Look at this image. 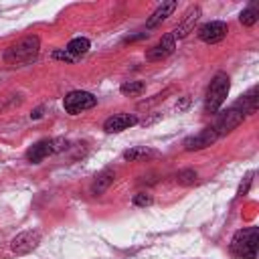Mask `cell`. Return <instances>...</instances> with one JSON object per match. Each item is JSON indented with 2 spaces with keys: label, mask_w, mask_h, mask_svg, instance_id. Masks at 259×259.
Here are the masks:
<instances>
[{
  "label": "cell",
  "mask_w": 259,
  "mask_h": 259,
  "mask_svg": "<svg viewBox=\"0 0 259 259\" xmlns=\"http://www.w3.org/2000/svg\"><path fill=\"white\" fill-rule=\"evenodd\" d=\"M257 245H259V231L257 227L241 229L231 239V253L241 259H255L257 257Z\"/></svg>",
  "instance_id": "1"
},
{
  "label": "cell",
  "mask_w": 259,
  "mask_h": 259,
  "mask_svg": "<svg viewBox=\"0 0 259 259\" xmlns=\"http://www.w3.org/2000/svg\"><path fill=\"white\" fill-rule=\"evenodd\" d=\"M38 49H40V38L34 34H28V36L20 38L18 42H14L6 51L4 59L8 65H24V63H30L38 55Z\"/></svg>",
  "instance_id": "2"
},
{
  "label": "cell",
  "mask_w": 259,
  "mask_h": 259,
  "mask_svg": "<svg viewBox=\"0 0 259 259\" xmlns=\"http://www.w3.org/2000/svg\"><path fill=\"white\" fill-rule=\"evenodd\" d=\"M229 89H231V79L227 73H217L206 89V99H204V109L208 113H214L219 111V107L225 103L227 95H229Z\"/></svg>",
  "instance_id": "3"
},
{
  "label": "cell",
  "mask_w": 259,
  "mask_h": 259,
  "mask_svg": "<svg viewBox=\"0 0 259 259\" xmlns=\"http://www.w3.org/2000/svg\"><path fill=\"white\" fill-rule=\"evenodd\" d=\"M95 105H97V97L91 95L89 91H71L63 99V107L71 115H77V113H81L85 109H91Z\"/></svg>",
  "instance_id": "4"
},
{
  "label": "cell",
  "mask_w": 259,
  "mask_h": 259,
  "mask_svg": "<svg viewBox=\"0 0 259 259\" xmlns=\"http://www.w3.org/2000/svg\"><path fill=\"white\" fill-rule=\"evenodd\" d=\"M63 148H67V144H65L63 140H40V142H36V144H32V146L28 148L26 160L32 162V164H38V162H42L47 156H51V154H55V152H59V150H63Z\"/></svg>",
  "instance_id": "5"
},
{
  "label": "cell",
  "mask_w": 259,
  "mask_h": 259,
  "mask_svg": "<svg viewBox=\"0 0 259 259\" xmlns=\"http://www.w3.org/2000/svg\"><path fill=\"white\" fill-rule=\"evenodd\" d=\"M243 119H245V113H243L237 105H233V107H229L227 111H223V113L217 117L212 130L217 132V136H225V134L233 132L237 125H241Z\"/></svg>",
  "instance_id": "6"
},
{
  "label": "cell",
  "mask_w": 259,
  "mask_h": 259,
  "mask_svg": "<svg viewBox=\"0 0 259 259\" xmlns=\"http://www.w3.org/2000/svg\"><path fill=\"white\" fill-rule=\"evenodd\" d=\"M40 243V231H22L20 235H16L10 243V249L16 253V255H26L30 251H34Z\"/></svg>",
  "instance_id": "7"
},
{
  "label": "cell",
  "mask_w": 259,
  "mask_h": 259,
  "mask_svg": "<svg viewBox=\"0 0 259 259\" xmlns=\"http://www.w3.org/2000/svg\"><path fill=\"white\" fill-rule=\"evenodd\" d=\"M227 36V24L223 20H212V22H206L198 28V38L212 45V42H219Z\"/></svg>",
  "instance_id": "8"
},
{
  "label": "cell",
  "mask_w": 259,
  "mask_h": 259,
  "mask_svg": "<svg viewBox=\"0 0 259 259\" xmlns=\"http://www.w3.org/2000/svg\"><path fill=\"white\" fill-rule=\"evenodd\" d=\"M174 49H176V38H174L172 34H164L152 49H148L146 59H148V61H162V59H166L168 55H172Z\"/></svg>",
  "instance_id": "9"
},
{
  "label": "cell",
  "mask_w": 259,
  "mask_h": 259,
  "mask_svg": "<svg viewBox=\"0 0 259 259\" xmlns=\"http://www.w3.org/2000/svg\"><path fill=\"white\" fill-rule=\"evenodd\" d=\"M217 138H219V136H217V132H214L212 127H206V130L198 132L196 136L186 138V140H184V150H188V152H192V150H202V148L210 146Z\"/></svg>",
  "instance_id": "10"
},
{
  "label": "cell",
  "mask_w": 259,
  "mask_h": 259,
  "mask_svg": "<svg viewBox=\"0 0 259 259\" xmlns=\"http://www.w3.org/2000/svg\"><path fill=\"white\" fill-rule=\"evenodd\" d=\"M198 18H200V6H190V8L186 10L182 22L174 28L172 36H174V38H184L188 32H192V28H194V24H196Z\"/></svg>",
  "instance_id": "11"
},
{
  "label": "cell",
  "mask_w": 259,
  "mask_h": 259,
  "mask_svg": "<svg viewBox=\"0 0 259 259\" xmlns=\"http://www.w3.org/2000/svg\"><path fill=\"white\" fill-rule=\"evenodd\" d=\"M136 123H138V117H136V115H130V113H117V115H111L109 119H105L103 130L109 132V134H113V132H123V130L132 127V125H136Z\"/></svg>",
  "instance_id": "12"
},
{
  "label": "cell",
  "mask_w": 259,
  "mask_h": 259,
  "mask_svg": "<svg viewBox=\"0 0 259 259\" xmlns=\"http://www.w3.org/2000/svg\"><path fill=\"white\" fill-rule=\"evenodd\" d=\"M176 6H178V4H176L174 0L162 2V4H160V6H158L154 12H152V16L148 18L146 26H148V28H154V26H158L160 22H164V20H166V18H168V16H170L174 10H176Z\"/></svg>",
  "instance_id": "13"
},
{
  "label": "cell",
  "mask_w": 259,
  "mask_h": 259,
  "mask_svg": "<svg viewBox=\"0 0 259 259\" xmlns=\"http://www.w3.org/2000/svg\"><path fill=\"white\" fill-rule=\"evenodd\" d=\"M113 180H115V170H113V168H105V170H101V172L95 176L93 184H91V192H93V194H101V192H105V190L113 184Z\"/></svg>",
  "instance_id": "14"
},
{
  "label": "cell",
  "mask_w": 259,
  "mask_h": 259,
  "mask_svg": "<svg viewBox=\"0 0 259 259\" xmlns=\"http://www.w3.org/2000/svg\"><path fill=\"white\" fill-rule=\"evenodd\" d=\"M235 105H237L245 115L255 113V109H257V87H251V89L243 95V99H239Z\"/></svg>",
  "instance_id": "15"
},
{
  "label": "cell",
  "mask_w": 259,
  "mask_h": 259,
  "mask_svg": "<svg viewBox=\"0 0 259 259\" xmlns=\"http://www.w3.org/2000/svg\"><path fill=\"white\" fill-rule=\"evenodd\" d=\"M65 51L69 55H73V57H81V55H85L89 51V40L85 36H75V38L69 40V45H67Z\"/></svg>",
  "instance_id": "16"
},
{
  "label": "cell",
  "mask_w": 259,
  "mask_h": 259,
  "mask_svg": "<svg viewBox=\"0 0 259 259\" xmlns=\"http://www.w3.org/2000/svg\"><path fill=\"white\" fill-rule=\"evenodd\" d=\"M239 20H241L243 26H253V24L259 20V10H257V6L251 4L249 8H245V10L239 14Z\"/></svg>",
  "instance_id": "17"
},
{
  "label": "cell",
  "mask_w": 259,
  "mask_h": 259,
  "mask_svg": "<svg viewBox=\"0 0 259 259\" xmlns=\"http://www.w3.org/2000/svg\"><path fill=\"white\" fill-rule=\"evenodd\" d=\"M144 89H146V83H144V81H125V83H121V87H119V91H121L123 95H140Z\"/></svg>",
  "instance_id": "18"
},
{
  "label": "cell",
  "mask_w": 259,
  "mask_h": 259,
  "mask_svg": "<svg viewBox=\"0 0 259 259\" xmlns=\"http://www.w3.org/2000/svg\"><path fill=\"white\" fill-rule=\"evenodd\" d=\"M154 154H156V152L150 150V148H132V150H127V152L123 154V158L130 160V162H138V160L148 158V156H154Z\"/></svg>",
  "instance_id": "19"
},
{
  "label": "cell",
  "mask_w": 259,
  "mask_h": 259,
  "mask_svg": "<svg viewBox=\"0 0 259 259\" xmlns=\"http://www.w3.org/2000/svg\"><path fill=\"white\" fill-rule=\"evenodd\" d=\"M196 178H198V174H196V170H192V168H184V170L176 172V182H178V184H194Z\"/></svg>",
  "instance_id": "20"
},
{
  "label": "cell",
  "mask_w": 259,
  "mask_h": 259,
  "mask_svg": "<svg viewBox=\"0 0 259 259\" xmlns=\"http://www.w3.org/2000/svg\"><path fill=\"white\" fill-rule=\"evenodd\" d=\"M251 182H253V172H247V176H245V178H243V182L239 184V190H237V194H239V196L247 194V192H249V186H251Z\"/></svg>",
  "instance_id": "21"
},
{
  "label": "cell",
  "mask_w": 259,
  "mask_h": 259,
  "mask_svg": "<svg viewBox=\"0 0 259 259\" xmlns=\"http://www.w3.org/2000/svg\"><path fill=\"white\" fill-rule=\"evenodd\" d=\"M134 204L136 206H150L152 204V196L146 194V192H140V194L134 196Z\"/></svg>",
  "instance_id": "22"
},
{
  "label": "cell",
  "mask_w": 259,
  "mask_h": 259,
  "mask_svg": "<svg viewBox=\"0 0 259 259\" xmlns=\"http://www.w3.org/2000/svg\"><path fill=\"white\" fill-rule=\"evenodd\" d=\"M55 59H63V61H75L77 57L69 55L67 51H55Z\"/></svg>",
  "instance_id": "23"
},
{
  "label": "cell",
  "mask_w": 259,
  "mask_h": 259,
  "mask_svg": "<svg viewBox=\"0 0 259 259\" xmlns=\"http://www.w3.org/2000/svg\"><path fill=\"white\" fill-rule=\"evenodd\" d=\"M40 115H42V107H38V109H34V111L30 113V117H32V119H38Z\"/></svg>",
  "instance_id": "24"
}]
</instances>
